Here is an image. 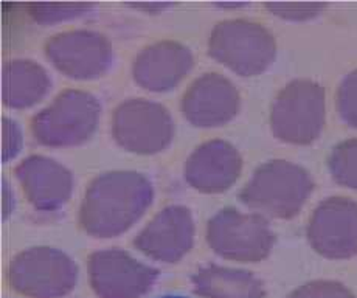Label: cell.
Returning a JSON list of instances; mask_svg holds the SVG:
<instances>
[{
    "mask_svg": "<svg viewBox=\"0 0 357 298\" xmlns=\"http://www.w3.org/2000/svg\"><path fill=\"white\" fill-rule=\"evenodd\" d=\"M153 196V185L140 172H105L89 185L79 209V224L93 237H115L142 216Z\"/></svg>",
    "mask_w": 357,
    "mask_h": 298,
    "instance_id": "obj_1",
    "label": "cell"
},
{
    "mask_svg": "<svg viewBox=\"0 0 357 298\" xmlns=\"http://www.w3.org/2000/svg\"><path fill=\"white\" fill-rule=\"evenodd\" d=\"M312 188L314 182L305 168L286 161H272L253 172L239 198L245 205L269 216L292 218Z\"/></svg>",
    "mask_w": 357,
    "mask_h": 298,
    "instance_id": "obj_2",
    "label": "cell"
},
{
    "mask_svg": "<svg viewBox=\"0 0 357 298\" xmlns=\"http://www.w3.org/2000/svg\"><path fill=\"white\" fill-rule=\"evenodd\" d=\"M100 110V103L92 94L68 89L33 117L31 131L49 147H72L93 134Z\"/></svg>",
    "mask_w": 357,
    "mask_h": 298,
    "instance_id": "obj_3",
    "label": "cell"
},
{
    "mask_svg": "<svg viewBox=\"0 0 357 298\" xmlns=\"http://www.w3.org/2000/svg\"><path fill=\"white\" fill-rule=\"evenodd\" d=\"M78 269L67 253L53 247H31L15 256L8 278L16 292L31 298H59L77 283Z\"/></svg>",
    "mask_w": 357,
    "mask_h": 298,
    "instance_id": "obj_4",
    "label": "cell"
},
{
    "mask_svg": "<svg viewBox=\"0 0 357 298\" xmlns=\"http://www.w3.org/2000/svg\"><path fill=\"white\" fill-rule=\"evenodd\" d=\"M272 131L280 140L306 144L317 138L325 123V90L317 82L295 80L275 98Z\"/></svg>",
    "mask_w": 357,
    "mask_h": 298,
    "instance_id": "obj_5",
    "label": "cell"
},
{
    "mask_svg": "<svg viewBox=\"0 0 357 298\" xmlns=\"http://www.w3.org/2000/svg\"><path fill=\"white\" fill-rule=\"evenodd\" d=\"M213 58L239 75L263 72L275 57V40L263 25L250 20H224L213 30L208 43Z\"/></svg>",
    "mask_w": 357,
    "mask_h": 298,
    "instance_id": "obj_6",
    "label": "cell"
},
{
    "mask_svg": "<svg viewBox=\"0 0 357 298\" xmlns=\"http://www.w3.org/2000/svg\"><path fill=\"white\" fill-rule=\"evenodd\" d=\"M269 223L259 214L224 209L208 221L207 241L218 255L235 261H259L273 246Z\"/></svg>",
    "mask_w": 357,
    "mask_h": 298,
    "instance_id": "obj_7",
    "label": "cell"
},
{
    "mask_svg": "<svg viewBox=\"0 0 357 298\" xmlns=\"http://www.w3.org/2000/svg\"><path fill=\"white\" fill-rule=\"evenodd\" d=\"M173 133V119L159 103L134 98L123 101L114 110V138L128 151L154 154L168 147Z\"/></svg>",
    "mask_w": 357,
    "mask_h": 298,
    "instance_id": "obj_8",
    "label": "cell"
},
{
    "mask_svg": "<svg viewBox=\"0 0 357 298\" xmlns=\"http://www.w3.org/2000/svg\"><path fill=\"white\" fill-rule=\"evenodd\" d=\"M89 278L100 298H137L148 292L159 270L137 261L120 248L89 256Z\"/></svg>",
    "mask_w": 357,
    "mask_h": 298,
    "instance_id": "obj_9",
    "label": "cell"
},
{
    "mask_svg": "<svg viewBox=\"0 0 357 298\" xmlns=\"http://www.w3.org/2000/svg\"><path fill=\"white\" fill-rule=\"evenodd\" d=\"M307 239L326 258L357 255V202L340 196L325 199L309 221Z\"/></svg>",
    "mask_w": 357,
    "mask_h": 298,
    "instance_id": "obj_10",
    "label": "cell"
},
{
    "mask_svg": "<svg viewBox=\"0 0 357 298\" xmlns=\"http://www.w3.org/2000/svg\"><path fill=\"white\" fill-rule=\"evenodd\" d=\"M45 53L61 72L72 78H93L107 70L112 59L109 39L93 30H70L52 36Z\"/></svg>",
    "mask_w": 357,
    "mask_h": 298,
    "instance_id": "obj_11",
    "label": "cell"
},
{
    "mask_svg": "<svg viewBox=\"0 0 357 298\" xmlns=\"http://www.w3.org/2000/svg\"><path fill=\"white\" fill-rule=\"evenodd\" d=\"M195 224L183 205H169L137 234L134 246L154 260L176 262L193 246Z\"/></svg>",
    "mask_w": 357,
    "mask_h": 298,
    "instance_id": "obj_12",
    "label": "cell"
},
{
    "mask_svg": "<svg viewBox=\"0 0 357 298\" xmlns=\"http://www.w3.org/2000/svg\"><path fill=\"white\" fill-rule=\"evenodd\" d=\"M239 94L231 81L219 73H205L188 87L182 110L196 126H218L236 115Z\"/></svg>",
    "mask_w": 357,
    "mask_h": 298,
    "instance_id": "obj_13",
    "label": "cell"
},
{
    "mask_svg": "<svg viewBox=\"0 0 357 298\" xmlns=\"http://www.w3.org/2000/svg\"><path fill=\"white\" fill-rule=\"evenodd\" d=\"M15 172L30 202L39 210L59 209L70 198L73 176L64 165L45 156H30Z\"/></svg>",
    "mask_w": 357,
    "mask_h": 298,
    "instance_id": "obj_14",
    "label": "cell"
},
{
    "mask_svg": "<svg viewBox=\"0 0 357 298\" xmlns=\"http://www.w3.org/2000/svg\"><path fill=\"white\" fill-rule=\"evenodd\" d=\"M243 158L235 147L224 140H211L199 147L185 165V177L205 193L227 190L238 179Z\"/></svg>",
    "mask_w": 357,
    "mask_h": 298,
    "instance_id": "obj_15",
    "label": "cell"
},
{
    "mask_svg": "<svg viewBox=\"0 0 357 298\" xmlns=\"http://www.w3.org/2000/svg\"><path fill=\"white\" fill-rule=\"evenodd\" d=\"M193 66V54L176 40H159L137 54L134 61V78L149 90H167L174 87Z\"/></svg>",
    "mask_w": 357,
    "mask_h": 298,
    "instance_id": "obj_16",
    "label": "cell"
},
{
    "mask_svg": "<svg viewBox=\"0 0 357 298\" xmlns=\"http://www.w3.org/2000/svg\"><path fill=\"white\" fill-rule=\"evenodd\" d=\"M195 292L205 298H263L264 286L252 272L207 266L193 275Z\"/></svg>",
    "mask_w": 357,
    "mask_h": 298,
    "instance_id": "obj_17",
    "label": "cell"
},
{
    "mask_svg": "<svg viewBox=\"0 0 357 298\" xmlns=\"http://www.w3.org/2000/svg\"><path fill=\"white\" fill-rule=\"evenodd\" d=\"M2 78L3 103L11 107H29L50 89L45 68L30 59L5 62Z\"/></svg>",
    "mask_w": 357,
    "mask_h": 298,
    "instance_id": "obj_18",
    "label": "cell"
},
{
    "mask_svg": "<svg viewBox=\"0 0 357 298\" xmlns=\"http://www.w3.org/2000/svg\"><path fill=\"white\" fill-rule=\"evenodd\" d=\"M328 163L339 184L357 190V138L339 143L329 156Z\"/></svg>",
    "mask_w": 357,
    "mask_h": 298,
    "instance_id": "obj_19",
    "label": "cell"
},
{
    "mask_svg": "<svg viewBox=\"0 0 357 298\" xmlns=\"http://www.w3.org/2000/svg\"><path fill=\"white\" fill-rule=\"evenodd\" d=\"M91 8V3H33L29 6L31 16L43 24L79 16Z\"/></svg>",
    "mask_w": 357,
    "mask_h": 298,
    "instance_id": "obj_20",
    "label": "cell"
},
{
    "mask_svg": "<svg viewBox=\"0 0 357 298\" xmlns=\"http://www.w3.org/2000/svg\"><path fill=\"white\" fill-rule=\"evenodd\" d=\"M337 109L343 120L357 128V70L342 81L337 92Z\"/></svg>",
    "mask_w": 357,
    "mask_h": 298,
    "instance_id": "obj_21",
    "label": "cell"
},
{
    "mask_svg": "<svg viewBox=\"0 0 357 298\" xmlns=\"http://www.w3.org/2000/svg\"><path fill=\"white\" fill-rule=\"evenodd\" d=\"M287 298H356L349 289L337 281H311Z\"/></svg>",
    "mask_w": 357,
    "mask_h": 298,
    "instance_id": "obj_22",
    "label": "cell"
},
{
    "mask_svg": "<svg viewBox=\"0 0 357 298\" xmlns=\"http://www.w3.org/2000/svg\"><path fill=\"white\" fill-rule=\"evenodd\" d=\"M2 161L6 162L11 157H15L20 147H22V134H20L17 123L15 120L6 119V117L2 119Z\"/></svg>",
    "mask_w": 357,
    "mask_h": 298,
    "instance_id": "obj_23",
    "label": "cell"
},
{
    "mask_svg": "<svg viewBox=\"0 0 357 298\" xmlns=\"http://www.w3.org/2000/svg\"><path fill=\"white\" fill-rule=\"evenodd\" d=\"M267 8L278 16L291 19H305L315 16L325 8L324 3H267Z\"/></svg>",
    "mask_w": 357,
    "mask_h": 298,
    "instance_id": "obj_24",
    "label": "cell"
},
{
    "mask_svg": "<svg viewBox=\"0 0 357 298\" xmlns=\"http://www.w3.org/2000/svg\"><path fill=\"white\" fill-rule=\"evenodd\" d=\"M162 298H185V297H176V295H173V297H162Z\"/></svg>",
    "mask_w": 357,
    "mask_h": 298,
    "instance_id": "obj_25",
    "label": "cell"
}]
</instances>
